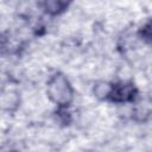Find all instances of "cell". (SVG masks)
Masks as SVG:
<instances>
[{
  "label": "cell",
  "mask_w": 152,
  "mask_h": 152,
  "mask_svg": "<svg viewBox=\"0 0 152 152\" xmlns=\"http://www.w3.org/2000/svg\"><path fill=\"white\" fill-rule=\"evenodd\" d=\"M46 91L49 99L61 107L69 106L74 99V89L69 80L61 72H57L50 77Z\"/></svg>",
  "instance_id": "cell-1"
},
{
  "label": "cell",
  "mask_w": 152,
  "mask_h": 152,
  "mask_svg": "<svg viewBox=\"0 0 152 152\" xmlns=\"http://www.w3.org/2000/svg\"><path fill=\"white\" fill-rule=\"evenodd\" d=\"M137 88L132 83L120 82L109 86L106 99H109L113 102H129L133 101L137 96Z\"/></svg>",
  "instance_id": "cell-2"
},
{
  "label": "cell",
  "mask_w": 152,
  "mask_h": 152,
  "mask_svg": "<svg viewBox=\"0 0 152 152\" xmlns=\"http://www.w3.org/2000/svg\"><path fill=\"white\" fill-rule=\"evenodd\" d=\"M19 93L14 89L4 88L0 90V110L12 112L19 106Z\"/></svg>",
  "instance_id": "cell-3"
},
{
  "label": "cell",
  "mask_w": 152,
  "mask_h": 152,
  "mask_svg": "<svg viewBox=\"0 0 152 152\" xmlns=\"http://www.w3.org/2000/svg\"><path fill=\"white\" fill-rule=\"evenodd\" d=\"M70 2H71V0H45L44 7L49 14L56 15V14L64 12L69 7Z\"/></svg>",
  "instance_id": "cell-4"
}]
</instances>
